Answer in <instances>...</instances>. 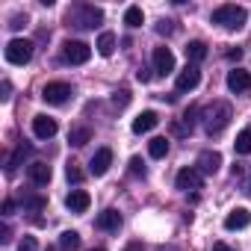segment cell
<instances>
[{"mask_svg":"<svg viewBox=\"0 0 251 251\" xmlns=\"http://www.w3.org/2000/svg\"><path fill=\"white\" fill-rule=\"evenodd\" d=\"M95 48H98L100 56H112V53H115V36H112V33H100Z\"/></svg>","mask_w":251,"mask_h":251,"instance_id":"cell-19","label":"cell"},{"mask_svg":"<svg viewBox=\"0 0 251 251\" xmlns=\"http://www.w3.org/2000/svg\"><path fill=\"white\" fill-rule=\"evenodd\" d=\"M245 18H248V12L236 3H225L213 12V24H222L225 30H239L245 24Z\"/></svg>","mask_w":251,"mask_h":251,"instance_id":"cell-2","label":"cell"},{"mask_svg":"<svg viewBox=\"0 0 251 251\" xmlns=\"http://www.w3.org/2000/svg\"><path fill=\"white\" fill-rule=\"evenodd\" d=\"M227 121H230V103H225V100H213V106L204 109V130H207L210 136L222 133V130L227 127Z\"/></svg>","mask_w":251,"mask_h":251,"instance_id":"cell-1","label":"cell"},{"mask_svg":"<svg viewBox=\"0 0 251 251\" xmlns=\"http://www.w3.org/2000/svg\"><path fill=\"white\" fill-rule=\"evenodd\" d=\"M136 77H139V83H148V80H151V74H148V68H139V74H136Z\"/></svg>","mask_w":251,"mask_h":251,"instance_id":"cell-33","label":"cell"},{"mask_svg":"<svg viewBox=\"0 0 251 251\" xmlns=\"http://www.w3.org/2000/svg\"><path fill=\"white\" fill-rule=\"evenodd\" d=\"M109 166H112V151H109V148H100V151L92 157L89 172H92L95 177H100V175H106V172H109Z\"/></svg>","mask_w":251,"mask_h":251,"instance_id":"cell-11","label":"cell"},{"mask_svg":"<svg viewBox=\"0 0 251 251\" xmlns=\"http://www.w3.org/2000/svg\"><path fill=\"white\" fill-rule=\"evenodd\" d=\"M59 245H62L65 251H77V248H80V233H77V230H65V233L59 236Z\"/></svg>","mask_w":251,"mask_h":251,"instance_id":"cell-24","label":"cell"},{"mask_svg":"<svg viewBox=\"0 0 251 251\" xmlns=\"http://www.w3.org/2000/svg\"><path fill=\"white\" fill-rule=\"evenodd\" d=\"M204 56H207V45H204V42H189V45H186V59H189V65L201 62Z\"/></svg>","mask_w":251,"mask_h":251,"instance_id":"cell-20","label":"cell"},{"mask_svg":"<svg viewBox=\"0 0 251 251\" xmlns=\"http://www.w3.org/2000/svg\"><path fill=\"white\" fill-rule=\"evenodd\" d=\"M233 148H236V154H242V157H248V154H251V127H242V130H239V136H236Z\"/></svg>","mask_w":251,"mask_h":251,"instance_id":"cell-21","label":"cell"},{"mask_svg":"<svg viewBox=\"0 0 251 251\" xmlns=\"http://www.w3.org/2000/svg\"><path fill=\"white\" fill-rule=\"evenodd\" d=\"M124 24H127V27H142V24H145L142 9H139V6H130L127 12H124Z\"/></svg>","mask_w":251,"mask_h":251,"instance_id":"cell-25","label":"cell"},{"mask_svg":"<svg viewBox=\"0 0 251 251\" xmlns=\"http://www.w3.org/2000/svg\"><path fill=\"white\" fill-rule=\"evenodd\" d=\"M177 189H183V192L201 189V172L198 169H180L177 172Z\"/></svg>","mask_w":251,"mask_h":251,"instance_id":"cell-10","label":"cell"},{"mask_svg":"<svg viewBox=\"0 0 251 251\" xmlns=\"http://www.w3.org/2000/svg\"><path fill=\"white\" fill-rule=\"evenodd\" d=\"M198 80H201V71H198V65H186L180 74H177V92H192L195 86H198Z\"/></svg>","mask_w":251,"mask_h":251,"instance_id":"cell-9","label":"cell"},{"mask_svg":"<svg viewBox=\"0 0 251 251\" xmlns=\"http://www.w3.org/2000/svg\"><path fill=\"white\" fill-rule=\"evenodd\" d=\"M112 100H115V103H121V106H124V103H127V92H118V95H115V98H112Z\"/></svg>","mask_w":251,"mask_h":251,"instance_id":"cell-36","label":"cell"},{"mask_svg":"<svg viewBox=\"0 0 251 251\" xmlns=\"http://www.w3.org/2000/svg\"><path fill=\"white\" fill-rule=\"evenodd\" d=\"M227 89L236 92V95H248V92H251V74L242 71V68H233V71L227 74Z\"/></svg>","mask_w":251,"mask_h":251,"instance_id":"cell-7","label":"cell"},{"mask_svg":"<svg viewBox=\"0 0 251 251\" xmlns=\"http://www.w3.org/2000/svg\"><path fill=\"white\" fill-rule=\"evenodd\" d=\"M27 154H30V145H18V151L6 160V172H15V169H18V163H21Z\"/></svg>","mask_w":251,"mask_h":251,"instance_id":"cell-26","label":"cell"},{"mask_svg":"<svg viewBox=\"0 0 251 251\" xmlns=\"http://www.w3.org/2000/svg\"><path fill=\"white\" fill-rule=\"evenodd\" d=\"M89 56H92V48L86 42H65L62 45V59L71 65H83V62H89Z\"/></svg>","mask_w":251,"mask_h":251,"instance_id":"cell-5","label":"cell"},{"mask_svg":"<svg viewBox=\"0 0 251 251\" xmlns=\"http://www.w3.org/2000/svg\"><path fill=\"white\" fill-rule=\"evenodd\" d=\"M98 227L112 233V230H118V227H121V216H118L115 210H103V213L98 216Z\"/></svg>","mask_w":251,"mask_h":251,"instance_id":"cell-18","label":"cell"},{"mask_svg":"<svg viewBox=\"0 0 251 251\" xmlns=\"http://www.w3.org/2000/svg\"><path fill=\"white\" fill-rule=\"evenodd\" d=\"M12 210H15V201H3V216H12Z\"/></svg>","mask_w":251,"mask_h":251,"instance_id":"cell-35","label":"cell"},{"mask_svg":"<svg viewBox=\"0 0 251 251\" xmlns=\"http://www.w3.org/2000/svg\"><path fill=\"white\" fill-rule=\"evenodd\" d=\"M48 251H56V248H48Z\"/></svg>","mask_w":251,"mask_h":251,"instance_id":"cell-42","label":"cell"},{"mask_svg":"<svg viewBox=\"0 0 251 251\" xmlns=\"http://www.w3.org/2000/svg\"><path fill=\"white\" fill-rule=\"evenodd\" d=\"M157 251H175V248H157Z\"/></svg>","mask_w":251,"mask_h":251,"instance_id":"cell-40","label":"cell"},{"mask_svg":"<svg viewBox=\"0 0 251 251\" xmlns=\"http://www.w3.org/2000/svg\"><path fill=\"white\" fill-rule=\"evenodd\" d=\"M157 30H160V33H172V30H175V27H172V21H163V24H160V27H157Z\"/></svg>","mask_w":251,"mask_h":251,"instance_id":"cell-38","label":"cell"},{"mask_svg":"<svg viewBox=\"0 0 251 251\" xmlns=\"http://www.w3.org/2000/svg\"><path fill=\"white\" fill-rule=\"evenodd\" d=\"M0 242H9V227H6V225L0 227Z\"/></svg>","mask_w":251,"mask_h":251,"instance_id":"cell-39","label":"cell"},{"mask_svg":"<svg viewBox=\"0 0 251 251\" xmlns=\"http://www.w3.org/2000/svg\"><path fill=\"white\" fill-rule=\"evenodd\" d=\"M103 21V12L98 9V6H89V3H77L71 12H68V24H74V27H83V30H89V27H98Z\"/></svg>","mask_w":251,"mask_h":251,"instance_id":"cell-3","label":"cell"},{"mask_svg":"<svg viewBox=\"0 0 251 251\" xmlns=\"http://www.w3.org/2000/svg\"><path fill=\"white\" fill-rule=\"evenodd\" d=\"M124 251H145V248H142V242H127V248H124Z\"/></svg>","mask_w":251,"mask_h":251,"instance_id":"cell-37","label":"cell"},{"mask_svg":"<svg viewBox=\"0 0 251 251\" xmlns=\"http://www.w3.org/2000/svg\"><path fill=\"white\" fill-rule=\"evenodd\" d=\"M24 24H27V18H21V15H15V18H12V24H9V27H12V30H18V27H24Z\"/></svg>","mask_w":251,"mask_h":251,"instance_id":"cell-31","label":"cell"},{"mask_svg":"<svg viewBox=\"0 0 251 251\" xmlns=\"http://www.w3.org/2000/svg\"><path fill=\"white\" fill-rule=\"evenodd\" d=\"M9 92H12V83H9V80H3V100H9V98H12Z\"/></svg>","mask_w":251,"mask_h":251,"instance_id":"cell-34","label":"cell"},{"mask_svg":"<svg viewBox=\"0 0 251 251\" xmlns=\"http://www.w3.org/2000/svg\"><path fill=\"white\" fill-rule=\"evenodd\" d=\"M71 98V86L68 83H48L45 89H42V100L45 103H53V106H59V103H65Z\"/></svg>","mask_w":251,"mask_h":251,"instance_id":"cell-6","label":"cell"},{"mask_svg":"<svg viewBox=\"0 0 251 251\" xmlns=\"http://www.w3.org/2000/svg\"><path fill=\"white\" fill-rule=\"evenodd\" d=\"M65 175H68V180H71V183H80V180H83V172L77 169V163H68Z\"/></svg>","mask_w":251,"mask_h":251,"instance_id":"cell-28","label":"cell"},{"mask_svg":"<svg viewBox=\"0 0 251 251\" xmlns=\"http://www.w3.org/2000/svg\"><path fill=\"white\" fill-rule=\"evenodd\" d=\"M27 175L36 186H48L50 183V166L48 163H30L27 166Z\"/></svg>","mask_w":251,"mask_h":251,"instance_id":"cell-16","label":"cell"},{"mask_svg":"<svg viewBox=\"0 0 251 251\" xmlns=\"http://www.w3.org/2000/svg\"><path fill=\"white\" fill-rule=\"evenodd\" d=\"M33 133H36V139H50L56 133V121L48 118V115H36L33 118Z\"/></svg>","mask_w":251,"mask_h":251,"instance_id":"cell-14","label":"cell"},{"mask_svg":"<svg viewBox=\"0 0 251 251\" xmlns=\"http://www.w3.org/2000/svg\"><path fill=\"white\" fill-rule=\"evenodd\" d=\"M213 251H236V248H230L227 242H213Z\"/></svg>","mask_w":251,"mask_h":251,"instance_id":"cell-32","label":"cell"},{"mask_svg":"<svg viewBox=\"0 0 251 251\" xmlns=\"http://www.w3.org/2000/svg\"><path fill=\"white\" fill-rule=\"evenodd\" d=\"M219 166H222V157H219L216 151H204V154L198 157V172H201V175H216Z\"/></svg>","mask_w":251,"mask_h":251,"instance_id":"cell-17","label":"cell"},{"mask_svg":"<svg viewBox=\"0 0 251 251\" xmlns=\"http://www.w3.org/2000/svg\"><path fill=\"white\" fill-rule=\"evenodd\" d=\"M89 139H92V130H89V127H74V130L68 133V142H71L74 148H83Z\"/></svg>","mask_w":251,"mask_h":251,"instance_id":"cell-22","label":"cell"},{"mask_svg":"<svg viewBox=\"0 0 251 251\" xmlns=\"http://www.w3.org/2000/svg\"><path fill=\"white\" fill-rule=\"evenodd\" d=\"M157 112L154 109H145V112H139L136 118H133V133H148V130H154L157 127Z\"/></svg>","mask_w":251,"mask_h":251,"instance_id":"cell-15","label":"cell"},{"mask_svg":"<svg viewBox=\"0 0 251 251\" xmlns=\"http://www.w3.org/2000/svg\"><path fill=\"white\" fill-rule=\"evenodd\" d=\"M89 204H92V198H89V192H83V189H71L68 198H65V207H68L71 213H86Z\"/></svg>","mask_w":251,"mask_h":251,"instance_id":"cell-13","label":"cell"},{"mask_svg":"<svg viewBox=\"0 0 251 251\" xmlns=\"http://www.w3.org/2000/svg\"><path fill=\"white\" fill-rule=\"evenodd\" d=\"M154 71L157 74H172L175 71V53L169 48H154Z\"/></svg>","mask_w":251,"mask_h":251,"instance_id":"cell-8","label":"cell"},{"mask_svg":"<svg viewBox=\"0 0 251 251\" xmlns=\"http://www.w3.org/2000/svg\"><path fill=\"white\" fill-rule=\"evenodd\" d=\"M248 222H251V213H248L245 207H233V210L225 216V227H227V230H242V227H248Z\"/></svg>","mask_w":251,"mask_h":251,"instance_id":"cell-12","label":"cell"},{"mask_svg":"<svg viewBox=\"0 0 251 251\" xmlns=\"http://www.w3.org/2000/svg\"><path fill=\"white\" fill-rule=\"evenodd\" d=\"M148 151H151V157H154V160H163V157L169 154V139H163V136L151 139V142H148Z\"/></svg>","mask_w":251,"mask_h":251,"instance_id":"cell-23","label":"cell"},{"mask_svg":"<svg viewBox=\"0 0 251 251\" xmlns=\"http://www.w3.org/2000/svg\"><path fill=\"white\" fill-rule=\"evenodd\" d=\"M130 175H133V177H145V175H148V169H145V163H142L139 157L130 160Z\"/></svg>","mask_w":251,"mask_h":251,"instance_id":"cell-27","label":"cell"},{"mask_svg":"<svg viewBox=\"0 0 251 251\" xmlns=\"http://www.w3.org/2000/svg\"><path fill=\"white\" fill-rule=\"evenodd\" d=\"M92 251H103V248H92Z\"/></svg>","mask_w":251,"mask_h":251,"instance_id":"cell-41","label":"cell"},{"mask_svg":"<svg viewBox=\"0 0 251 251\" xmlns=\"http://www.w3.org/2000/svg\"><path fill=\"white\" fill-rule=\"evenodd\" d=\"M18 251H39V245H36L33 236H24V239L18 242Z\"/></svg>","mask_w":251,"mask_h":251,"instance_id":"cell-30","label":"cell"},{"mask_svg":"<svg viewBox=\"0 0 251 251\" xmlns=\"http://www.w3.org/2000/svg\"><path fill=\"white\" fill-rule=\"evenodd\" d=\"M6 59H9L12 65H27V62L33 59V42H27V39H12V42L6 45Z\"/></svg>","mask_w":251,"mask_h":251,"instance_id":"cell-4","label":"cell"},{"mask_svg":"<svg viewBox=\"0 0 251 251\" xmlns=\"http://www.w3.org/2000/svg\"><path fill=\"white\" fill-rule=\"evenodd\" d=\"M24 207H27V210H36V213H39V210L45 207V198H39V195H33V198H24Z\"/></svg>","mask_w":251,"mask_h":251,"instance_id":"cell-29","label":"cell"}]
</instances>
